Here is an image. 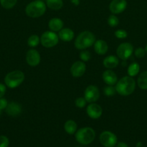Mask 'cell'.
I'll list each match as a JSON object with an SVG mask.
<instances>
[{
	"label": "cell",
	"mask_w": 147,
	"mask_h": 147,
	"mask_svg": "<svg viewBox=\"0 0 147 147\" xmlns=\"http://www.w3.org/2000/svg\"><path fill=\"white\" fill-rule=\"evenodd\" d=\"M135 89V81L131 76H125L120 79L115 84L116 92L122 96L132 94Z\"/></svg>",
	"instance_id": "cell-1"
},
{
	"label": "cell",
	"mask_w": 147,
	"mask_h": 147,
	"mask_svg": "<svg viewBox=\"0 0 147 147\" xmlns=\"http://www.w3.org/2000/svg\"><path fill=\"white\" fill-rule=\"evenodd\" d=\"M95 36L89 31H84L81 32L74 42L75 47L78 50H83L93 45L95 42Z\"/></svg>",
	"instance_id": "cell-2"
},
{
	"label": "cell",
	"mask_w": 147,
	"mask_h": 147,
	"mask_svg": "<svg viewBox=\"0 0 147 147\" xmlns=\"http://www.w3.org/2000/svg\"><path fill=\"white\" fill-rule=\"evenodd\" d=\"M46 11V4L40 0H35L29 3L25 7V13L29 17L37 18L45 14Z\"/></svg>",
	"instance_id": "cell-3"
},
{
	"label": "cell",
	"mask_w": 147,
	"mask_h": 147,
	"mask_svg": "<svg viewBox=\"0 0 147 147\" xmlns=\"http://www.w3.org/2000/svg\"><path fill=\"white\" fill-rule=\"evenodd\" d=\"M75 137L79 144L82 145H87L95 140V131L90 127H84L77 131Z\"/></svg>",
	"instance_id": "cell-4"
},
{
	"label": "cell",
	"mask_w": 147,
	"mask_h": 147,
	"mask_svg": "<svg viewBox=\"0 0 147 147\" xmlns=\"http://www.w3.org/2000/svg\"><path fill=\"white\" fill-rule=\"evenodd\" d=\"M24 80V75L20 70H14L9 73L4 78L5 85L10 88L18 87Z\"/></svg>",
	"instance_id": "cell-5"
},
{
	"label": "cell",
	"mask_w": 147,
	"mask_h": 147,
	"mask_svg": "<svg viewBox=\"0 0 147 147\" xmlns=\"http://www.w3.org/2000/svg\"><path fill=\"white\" fill-rule=\"evenodd\" d=\"M59 37L56 32L52 31L45 32L40 37V43L42 45L47 48H50L59 43Z\"/></svg>",
	"instance_id": "cell-6"
},
{
	"label": "cell",
	"mask_w": 147,
	"mask_h": 147,
	"mask_svg": "<svg viewBox=\"0 0 147 147\" xmlns=\"http://www.w3.org/2000/svg\"><path fill=\"white\" fill-rule=\"evenodd\" d=\"M133 53V47L129 42H123L120 45L116 50L118 57L122 60H127L130 58Z\"/></svg>",
	"instance_id": "cell-7"
},
{
	"label": "cell",
	"mask_w": 147,
	"mask_h": 147,
	"mask_svg": "<svg viewBox=\"0 0 147 147\" xmlns=\"http://www.w3.org/2000/svg\"><path fill=\"white\" fill-rule=\"evenodd\" d=\"M99 141L105 147H114L117 144L118 139L115 134L105 131L101 133L99 136Z\"/></svg>",
	"instance_id": "cell-8"
},
{
	"label": "cell",
	"mask_w": 147,
	"mask_h": 147,
	"mask_svg": "<svg viewBox=\"0 0 147 147\" xmlns=\"http://www.w3.org/2000/svg\"><path fill=\"white\" fill-rule=\"evenodd\" d=\"M99 96H100V93H99V88L97 86L90 85L85 89L84 98L88 103H91L96 102L99 99Z\"/></svg>",
	"instance_id": "cell-9"
},
{
	"label": "cell",
	"mask_w": 147,
	"mask_h": 147,
	"mask_svg": "<svg viewBox=\"0 0 147 147\" xmlns=\"http://www.w3.org/2000/svg\"><path fill=\"white\" fill-rule=\"evenodd\" d=\"M127 7L126 0H112L109 6L110 11L113 14H120Z\"/></svg>",
	"instance_id": "cell-10"
},
{
	"label": "cell",
	"mask_w": 147,
	"mask_h": 147,
	"mask_svg": "<svg viewBox=\"0 0 147 147\" xmlns=\"http://www.w3.org/2000/svg\"><path fill=\"white\" fill-rule=\"evenodd\" d=\"M26 62L32 67H35L40 63V55L34 49L28 50L26 54Z\"/></svg>",
	"instance_id": "cell-11"
},
{
	"label": "cell",
	"mask_w": 147,
	"mask_h": 147,
	"mask_svg": "<svg viewBox=\"0 0 147 147\" xmlns=\"http://www.w3.org/2000/svg\"><path fill=\"white\" fill-rule=\"evenodd\" d=\"M86 71V64L83 61H76L71 65V74L74 78H79L83 76Z\"/></svg>",
	"instance_id": "cell-12"
},
{
	"label": "cell",
	"mask_w": 147,
	"mask_h": 147,
	"mask_svg": "<svg viewBox=\"0 0 147 147\" xmlns=\"http://www.w3.org/2000/svg\"><path fill=\"white\" fill-rule=\"evenodd\" d=\"M86 113L92 119H98L102 114V109L99 104L91 103L86 108Z\"/></svg>",
	"instance_id": "cell-13"
},
{
	"label": "cell",
	"mask_w": 147,
	"mask_h": 147,
	"mask_svg": "<svg viewBox=\"0 0 147 147\" xmlns=\"http://www.w3.org/2000/svg\"><path fill=\"white\" fill-rule=\"evenodd\" d=\"M5 110L7 115L13 117L18 116L22 113L21 106L16 102H11L10 103H8Z\"/></svg>",
	"instance_id": "cell-14"
},
{
	"label": "cell",
	"mask_w": 147,
	"mask_h": 147,
	"mask_svg": "<svg viewBox=\"0 0 147 147\" xmlns=\"http://www.w3.org/2000/svg\"><path fill=\"white\" fill-rule=\"evenodd\" d=\"M102 79L108 86H114L118 82V77L116 74L110 69L104 72L102 74Z\"/></svg>",
	"instance_id": "cell-15"
},
{
	"label": "cell",
	"mask_w": 147,
	"mask_h": 147,
	"mask_svg": "<svg viewBox=\"0 0 147 147\" xmlns=\"http://www.w3.org/2000/svg\"><path fill=\"white\" fill-rule=\"evenodd\" d=\"M94 49L97 54L105 55L106 54L108 50V45L105 41L102 40H98L95 41L94 44Z\"/></svg>",
	"instance_id": "cell-16"
},
{
	"label": "cell",
	"mask_w": 147,
	"mask_h": 147,
	"mask_svg": "<svg viewBox=\"0 0 147 147\" xmlns=\"http://www.w3.org/2000/svg\"><path fill=\"white\" fill-rule=\"evenodd\" d=\"M119 65V60L116 56L109 55L105 57L103 60V65L107 69L115 68Z\"/></svg>",
	"instance_id": "cell-17"
},
{
	"label": "cell",
	"mask_w": 147,
	"mask_h": 147,
	"mask_svg": "<svg viewBox=\"0 0 147 147\" xmlns=\"http://www.w3.org/2000/svg\"><path fill=\"white\" fill-rule=\"evenodd\" d=\"M59 37L64 42H70L74 37V32L69 28H63L59 31Z\"/></svg>",
	"instance_id": "cell-18"
},
{
	"label": "cell",
	"mask_w": 147,
	"mask_h": 147,
	"mask_svg": "<svg viewBox=\"0 0 147 147\" xmlns=\"http://www.w3.org/2000/svg\"><path fill=\"white\" fill-rule=\"evenodd\" d=\"M63 22L61 19L59 18H53L49 21L48 22V27L50 31L54 32H59L63 29Z\"/></svg>",
	"instance_id": "cell-19"
},
{
	"label": "cell",
	"mask_w": 147,
	"mask_h": 147,
	"mask_svg": "<svg viewBox=\"0 0 147 147\" xmlns=\"http://www.w3.org/2000/svg\"><path fill=\"white\" fill-rule=\"evenodd\" d=\"M64 130L69 134H74L77 130V124L74 121L68 120L64 124Z\"/></svg>",
	"instance_id": "cell-20"
},
{
	"label": "cell",
	"mask_w": 147,
	"mask_h": 147,
	"mask_svg": "<svg viewBox=\"0 0 147 147\" xmlns=\"http://www.w3.org/2000/svg\"><path fill=\"white\" fill-rule=\"evenodd\" d=\"M46 6L50 9L59 10L63 5V0H46Z\"/></svg>",
	"instance_id": "cell-21"
},
{
	"label": "cell",
	"mask_w": 147,
	"mask_h": 147,
	"mask_svg": "<svg viewBox=\"0 0 147 147\" xmlns=\"http://www.w3.org/2000/svg\"><path fill=\"white\" fill-rule=\"evenodd\" d=\"M137 84L142 90H147V70L140 74L137 80Z\"/></svg>",
	"instance_id": "cell-22"
},
{
	"label": "cell",
	"mask_w": 147,
	"mask_h": 147,
	"mask_svg": "<svg viewBox=\"0 0 147 147\" xmlns=\"http://www.w3.org/2000/svg\"><path fill=\"white\" fill-rule=\"evenodd\" d=\"M140 71V65L137 63H133L129 65L128 68V76L134 77L137 76Z\"/></svg>",
	"instance_id": "cell-23"
},
{
	"label": "cell",
	"mask_w": 147,
	"mask_h": 147,
	"mask_svg": "<svg viewBox=\"0 0 147 147\" xmlns=\"http://www.w3.org/2000/svg\"><path fill=\"white\" fill-rule=\"evenodd\" d=\"M17 0H0V4L3 8L10 9L16 5Z\"/></svg>",
	"instance_id": "cell-24"
},
{
	"label": "cell",
	"mask_w": 147,
	"mask_h": 147,
	"mask_svg": "<svg viewBox=\"0 0 147 147\" xmlns=\"http://www.w3.org/2000/svg\"><path fill=\"white\" fill-rule=\"evenodd\" d=\"M40 42V38L36 34L31 35L27 40V45L31 47H37Z\"/></svg>",
	"instance_id": "cell-25"
},
{
	"label": "cell",
	"mask_w": 147,
	"mask_h": 147,
	"mask_svg": "<svg viewBox=\"0 0 147 147\" xmlns=\"http://www.w3.org/2000/svg\"><path fill=\"white\" fill-rule=\"evenodd\" d=\"M108 24H109L110 27H115L118 25L119 24V20L118 17L115 15V14H112L110 16L108 19Z\"/></svg>",
	"instance_id": "cell-26"
},
{
	"label": "cell",
	"mask_w": 147,
	"mask_h": 147,
	"mask_svg": "<svg viewBox=\"0 0 147 147\" xmlns=\"http://www.w3.org/2000/svg\"><path fill=\"white\" fill-rule=\"evenodd\" d=\"M117 93L115 88L113 87V86H108L104 88V93L108 97H111L113 96Z\"/></svg>",
	"instance_id": "cell-27"
},
{
	"label": "cell",
	"mask_w": 147,
	"mask_h": 147,
	"mask_svg": "<svg viewBox=\"0 0 147 147\" xmlns=\"http://www.w3.org/2000/svg\"><path fill=\"white\" fill-rule=\"evenodd\" d=\"M86 100L84 98V97H79L77 98L75 100V105L79 109H83L85 106H86Z\"/></svg>",
	"instance_id": "cell-28"
},
{
	"label": "cell",
	"mask_w": 147,
	"mask_h": 147,
	"mask_svg": "<svg viewBox=\"0 0 147 147\" xmlns=\"http://www.w3.org/2000/svg\"><path fill=\"white\" fill-rule=\"evenodd\" d=\"M79 55H80L81 60L83 62L89 61L91 58L90 53L89 51H87V50H83V51H82Z\"/></svg>",
	"instance_id": "cell-29"
},
{
	"label": "cell",
	"mask_w": 147,
	"mask_h": 147,
	"mask_svg": "<svg viewBox=\"0 0 147 147\" xmlns=\"http://www.w3.org/2000/svg\"><path fill=\"white\" fill-rule=\"evenodd\" d=\"M115 35L118 39H125L128 37V33L124 30H118L115 31Z\"/></svg>",
	"instance_id": "cell-30"
},
{
	"label": "cell",
	"mask_w": 147,
	"mask_h": 147,
	"mask_svg": "<svg viewBox=\"0 0 147 147\" xmlns=\"http://www.w3.org/2000/svg\"><path fill=\"white\" fill-rule=\"evenodd\" d=\"M134 54H135V57H138V58H142L145 56L146 50L145 49L142 48V47H138L134 51Z\"/></svg>",
	"instance_id": "cell-31"
},
{
	"label": "cell",
	"mask_w": 147,
	"mask_h": 147,
	"mask_svg": "<svg viewBox=\"0 0 147 147\" xmlns=\"http://www.w3.org/2000/svg\"><path fill=\"white\" fill-rule=\"evenodd\" d=\"M10 144L9 139L5 136H0V147H8Z\"/></svg>",
	"instance_id": "cell-32"
},
{
	"label": "cell",
	"mask_w": 147,
	"mask_h": 147,
	"mask_svg": "<svg viewBox=\"0 0 147 147\" xmlns=\"http://www.w3.org/2000/svg\"><path fill=\"white\" fill-rule=\"evenodd\" d=\"M7 105H8V103H7V99L3 98H0V110H4L7 108Z\"/></svg>",
	"instance_id": "cell-33"
},
{
	"label": "cell",
	"mask_w": 147,
	"mask_h": 147,
	"mask_svg": "<svg viewBox=\"0 0 147 147\" xmlns=\"http://www.w3.org/2000/svg\"><path fill=\"white\" fill-rule=\"evenodd\" d=\"M6 93V86L2 83H0V98L4 96Z\"/></svg>",
	"instance_id": "cell-34"
},
{
	"label": "cell",
	"mask_w": 147,
	"mask_h": 147,
	"mask_svg": "<svg viewBox=\"0 0 147 147\" xmlns=\"http://www.w3.org/2000/svg\"><path fill=\"white\" fill-rule=\"evenodd\" d=\"M116 147H128V144L124 142H119V143L117 144Z\"/></svg>",
	"instance_id": "cell-35"
},
{
	"label": "cell",
	"mask_w": 147,
	"mask_h": 147,
	"mask_svg": "<svg viewBox=\"0 0 147 147\" xmlns=\"http://www.w3.org/2000/svg\"><path fill=\"white\" fill-rule=\"evenodd\" d=\"M71 3L72 4H74V6H78L79 4H80V1L79 0H70Z\"/></svg>",
	"instance_id": "cell-36"
},
{
	"label": "cell",
	"mask_w": 147,
	"mask_h": 147,
	"mask_svg": "<svg viewBox=\"0 0 147 147\" xmlns=\"http://www.w3.org/2000/svg\"><path fill=\"white\" fill-rule=\"evenodd\" d=\"M135 147H146V146H144L141 142H138V143L136 144V146Z\"/></svg>",
	"instance_id": "cell-37"
},
{
	"label": "cell",
	"mask_w": 147,
	"mask_h": 147,
	"mask_svg": "<svg viewBox=\"0 0 147 147\" xmlns=\"http://www.w3.org/2000/svg\"><path fill=\"white\" fill-rule=\"evenodd\" d=\"M145 50H146V53H147V45H146V47H145Z\"/></svg>",
	"instance_id": "cell-38"
},
{
	"label": "cell",
	"mask_w": 147,
	"mask_h": 147,
	"mask_svg": "<svg viewBox=\"0 0 147 147\" xmlns=\"http://www.w3.org/2000/svg\"><path fill=\"white\" fill-rule=\"evenodd\" d=\"M1 110H0V116H1Z\"/></svg>",
	"instance_id": "cell-39"
},
{
	"label": "cell",
	"mask_w": 147,
	"mask_h": 147,
	"mask_svg": "<svg viewBox=\"0 0 147 147\" xmlns=\"http://www.w3.org/2000/svg\"><path fill=\"white\" fill-rule=\"evenodd\" d=\"M40 1H45V0H40Z\"/></svg>",
	"instance_id": "cell-40"
}]
</instances>
